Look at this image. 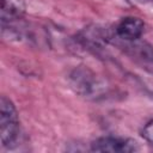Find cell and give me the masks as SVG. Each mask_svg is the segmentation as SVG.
<instances>
[{
    "instance_id": "obj_4",
    "label": "cell",
    "mask_w": 153,
    "mask_h": 153,
    "mask_svg": "<svg viewBox=\"0 0 153 153\" xmlns=\"http://www.w3.org/2000/svg\"><path fill=\"white\" fill-rule=\"evenodd\" d=\"M25 11L23 0H1V17L2 20H12L19 18Z\"/></svg>"
},
{
    "instance_id": "obj_3",
    "label": "cell",
    "mask_w": 153,
    "mask_h": 153,
    "mask_svg": "<svg viewBox=\"0 0 153 153\" xmlns=\"http://www.w3.org/2000/svg\"><path fill=\"white\" fill-rule=\"evenodd\" d=\"M143 32V23L136 17H127L122 19L117 26V35L128 41L137 39Z\"/></svg>"
},
{
    "instance_id": "obj_5",
    "label": "cell",
    "mask_w": 153,
    "mask_h": 153,
    "mask_svg": "<svg viewBox=\"0 0 153 153\" xmlns=\"http://www.w3.org/2000/svg\"><path fill=\"white\" fill-rule=\"evenodd\" d=\"M142 136L151 143H153V120L149 121L142 130Z\"/></svg>"
},
{
    "instance_id": "obj_1",
    "label": "cell",
    "mask_w": 153,
    "mask_h": 153,
    "mask_svg": "<svg viewBox=\"0 0 153 153\" xmlns=\"http://www.w3.org/2000/svg\"><path fill=\"white\" fill-rule=\"evenodd\" d=\"M19 133L18 116L14 105L5 96L0 99V140L2 146H10Z\"/></svg>"
},
{
    "instance_id": "obj_2",
    "label": "cell",
    "mask_w": 153,
    "mask_h": 153,
    "mask_svg": "<svg viewBox=\"0 0 153 153\" xmlns=\"http://www.w3.org/2000/svg\"><path fill=\"white\" fill-rule=\"evenodd\" d=\"M136 142L128 139L118 137H100L92 143L94 152H110V153H127L136 151Z\"/></svg>"
}]
</instances>
